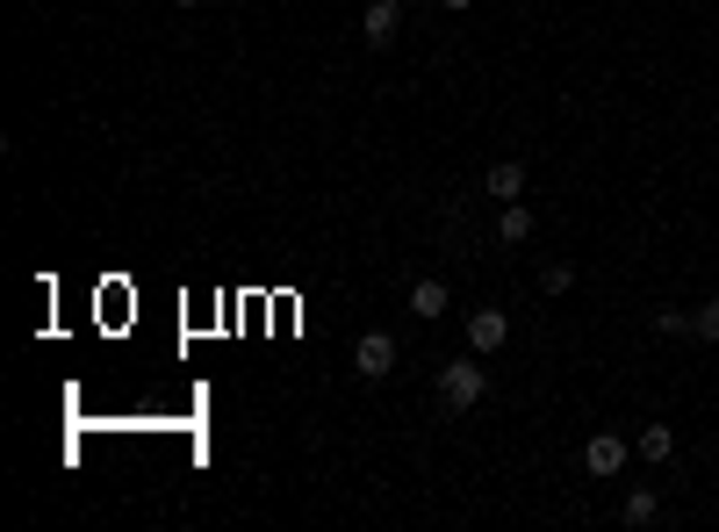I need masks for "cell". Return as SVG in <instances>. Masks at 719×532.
I'll return each mask as SVG.
<instances>
[{
    "label": "cell",
    "instance_id": "cell-7",
    "mask_svg": "<svg viewBox=\"0 0 719 532\" xmlns=\"http://www.w3.org/2000/svg\"><path fill=\"white\" fill-rule=\"evenodd\" d=\"M482 194H497V202H526V165H518V159H497L482 173Z\"/></svg>",
    "mask_w": 719,
    "mask_h": 532
},
{
    "label": "cell",
    "instance_id": "cell-4",
    "mask_svg": "<svg viewBox=\"0 0 719 532\" xmlns=\"http://www.w3.org/2000/svg\"><path fill=\"white\" fill-rule=\"evenodd\" d=\"M396 29H403V0H367V14H360V43L367 51H389Z\"/></svg>",
    "mask_w": 719,
    "mask_h": 532
},
{
    "label": "cell",
    "instance_id": "cell-9",
    "mask_svg": "<svg viewBox=\"0 0 719 532\" xmlns=\"http://www.w3.org/2000/svg\"><path fill=\"white\" fill-rule=\"evenodd\" d=\"M655 519H662V496H655V490H626V504H619V525H626V532H648Z\"/></svg>",
    "mask_w": 719,
    "mask_h": 532
},
{
    "label": "cell",
    "instance_id": "cell-5",
    "mask_svg": "<svg viewBox=\"0 0 719 532\" xmlns=\"http://www.w3.org/2000/svg\"><path fill=\"white\" fill-rule=\"evenodd\" d=\"M403 310L418 317V324H439V317L453 310V295H447V281L439 273H425V281H410V295H403Z\"/></svg>",
    "mask_w": 719,
    "mask_h": 532
},
{
    "label": "cell",
    "instance_id": "cell-15",
    "mask_svg": "<svg viewBox=\"0 0 719 532\" xmlns=\"http://www.w3.org/2000/svg\"><path fill=\"white\" fill-rule=\"evenodd\" d=\"M173 8H202V0H173Z\"/></svg>",
    "mask_w": 719,
    "mask_h": 532
},
{
    "label": "cell",
    "instance_id": "cell-3",
    "mask_svg": "<svg viewBox=\"0 0 719 532\" xmlns=\"http://www.w3.org/2000/svg\"><path fill=\"white\" fill-rule=\"evenodd\" d=\"M626 461H633V446H626L619 432H590V446H583V475L611 482V475H626Z\"/></svg>",
    "mask_w": 719,
    "mask_h": 532
},
{
    "label": "cell",
    "instance_id": "cell-13",
    "mask_svg": "<svg viewBox=\"0 0 719 532\" xmlns=\"http://www.w3.org/2000/svg\"><path fill=\"white\" fill-rule=\"evenodd\" d=\"M655 331L662 339H691V310H655Z\"/></svg>",
    "mask_w": 719,
    "mask_h": 532
},
{
    "label": "cell",
    "instance_id": "cell-1",
    "mask_svg": "<svg viewBox=\"0 0 719 532\" xmlns=\"http://www.w3.org/2000/svg\"><path fill=\"white\" fill-rule=\"evenodd\" d=\"M482 397H489V368H482V353L447 360V368H439V403H447V410H476Z\"/></svg>",
    "mask_w": 719,
    "mask_h": 532
},
{
    "label": "cell",
    "instance_id": "cell-12",
    "mask_svg": "<svg viewBox=\"0 0 719 532\" xmlns=\"http://www.w3.org/2000/svg\"><path fill=\"white\" fill-rule=\"evenodd\" d=\"M540 288H547V295H569V288H576V267L569 260H547L540 267Z\"/></svg>",
    "mask_w": 719,
    "mask_h": 532
},
{
    "label": "cell",
    "instance_id": "cell-11",
    "mask_svg": "<svg viewBox=\"0 0 719 532\" xmlns=\"http://www.w3.org/2000/svg\"><path fill=\"white\" fill-rule=\"evenodd\" d=\"M691 339L719 345V295H712V302H698V310H691Z\"/></svg>",
    "mask_w": 719,
    "mask_h": 532
},
{
    "label": "cell",
    "instance_id": "cell-2",
    "mask_svg": "<svg viewBox=\"0 0 719 532\" xmlns=\"http://www.w3.org/2000/svg\"><path fill=\"white\" fill-rule=\"evenodd\" d=\"M396 360H403V345H396L389 331H360V345H353V374L360 382H389Z\"/></svg>",
    "mask_w": 719,
    "mask_h": 532
},
{
    "label": "cell",
    "instance_id": "cell-6",
    "mask_svg": "<svg viewBox=\"0 0 719 532\" xmlns=\"http://www.w3.org/2000/svg\"><path fill=\"white\" fill-rule=\"evenodd\" d=\"M503 339H511V317L503 310H468V353H503Z\"/></svg>",
    "mask_w": 719,
    "mask_h": 532
},
{
    "label": "cell",
    "instance_id": "cell-8",
    "mask_svg": "<svg viewBox=\"0 0 719 532\" xmlns=\"http://www.w3.org/2000/svg\"><path fill=\"white\" fill-rule=\"evenodd\" d=\"M532 231H540V223H532L526 202H497V245H526Z\"/></svg>",
    "mask_w": 719,
    "mask_h": 532
},
{
    "label": "cell",
    "instance_id": "cell-10",
    "mask_svg": "<svg viewBox=\"0 0 719 532\" xmlns=\"http://www.w3.org/2000/svg\"><path fill=\"white\" fill-rule=\"evenodd\" d=\"M633 453H640V461H655V468H669V461H677V432H669V424H640Z\"/></svg>",
    "mask_w": 719,
    "mask_h": 532
},
{
    "label": "cell",
    "instance_id": "cell-14",
    "mask_svg": "<svg viewBox=\"0 0 719 532\" xmlns=\"http://www.w3.org/2000/svg\"><path fill=\"white\" fill-rule=\"evenodd\" d=\"M468 8H476V0H439V14H468Z\"/></svg>",
    "mask_w": 719,
    "mask_h": 532
}]
</instances>
